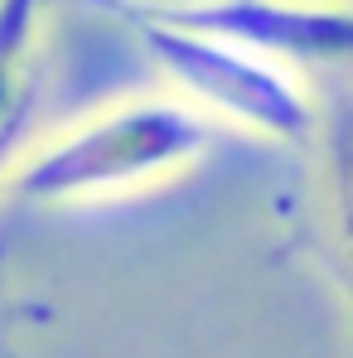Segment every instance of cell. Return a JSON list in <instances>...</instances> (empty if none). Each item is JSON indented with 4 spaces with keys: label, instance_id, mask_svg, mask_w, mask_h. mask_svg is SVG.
Listing matches in <instances>:
<instances>
[{
    "label": "cell",
    "instance_id": "3",
    "mask_svg": "<svg viewBox=\"0 0 353 358\" xmlns=\"http://www.w3.org/2000/svg\"><path fill=\"white\" fill-rule=\"evenodd\" d=\"M237 44L300 83H353V0H102Z\"/></svg>",
    "mask_w": 353,
    "mask_h": 358
},
{
    "label": "cell",
    "instance_id": "6",
    "mask_svg": "<svg viewBox=\"0 0 353 358\" xmlns=\"http://www.w3.org/2000/svg\"><path fill=\"white\" fill-rule=\"evenodd\" d=\"M0 262H5V252H0Z\"/></svg>",
    "mask_w": 353,
    "mask_h": 358
},
{
    "label": "cell",
    "instance_id": "1",
    "mask_svg": "<svg viewBox=\"0 0 353 358\" xmlns=\"http://www.w3.org/2000/svg\"><path fill=\"white\" fill-rule=\"evenodd\" d=\"M213 145V126L170 92L117 97L102 112L39 136L5 184L34 208L117 203L141 189L189 175Z\"/></svg>",
    "mask_w": 353,
    "mask_h": 358
},
{
    "label": "cell",
    "instance_id": "2",
    "mask_svg": "<svg viewBox=\"0 0 353 358\" xmlns=\"http://www.w3.org/2000/svg\"><path fill=\"white\" fill-rule=\"evenodd\" d=\"M112 10L136 29L145 59L170 83V97L194 107L213 131L233 126V131L276 141V145H310L315 97H319L310 83H300L286 68L257 59L237 44L150 20V15L126 10V5H112Z\"/></svg>",
    "mask_w": 353,
    "mask_h": 358
},
{
    "label": "cell",
    "instance_id": "5",
    "mask_svg": "<svg viewBox=\"0 0 353 358\" xmlns=\"http://www.w3.org/2000/svg\"><path fill=\"white\" fill-rule=\"evenodd\" d=\"M315 194L319 228L329 247L334 281L353 320V83H339L334 97H315Z\"/></svg>",
    "mask_w": 353,
    "mask_h": 358
},
{
    "label": "cell",
    "instance_id": "4",
    "mask_svg": "<svg viewBox=\"0 0 353 358\" xmlns=\"http://www.w3.org/2000/svg\"><path fill=\"white\" fill-rule=\"evenodd\" d=\"M44 44L49 0H0V194L39 141L34 121L44 107Z\"/></svg>",
    "mask_w": 353,
    "mask_h": 358
}]
</instances>
